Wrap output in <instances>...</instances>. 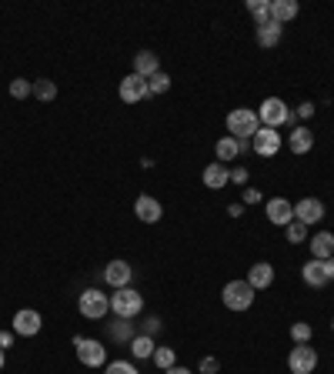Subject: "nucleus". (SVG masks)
<instances>
[{
    "mask_svg": "<svg viewBox=\"0 0 334 374\" xmlns=\"http://www.w3.org/2000/svg\"><path fill=\"white\" fill-rule=\"evenodd\" d=\"M224 124H227V134H231L234 141H251V137L261 131L257 110H247V107H234Z\"/></svg>",
    "mask_w": 334,
    "mask_h": 374,
    "instance_id": "nucleus-1",
    "label": "nucleus"
},
{
    "mask_svg": "<svg viewBox=\"0 0 334 374\" xmlns=\"http://www.w3.org/2000/svg\"><path fill=\"white\" fill-rule=\"evenodd\" d=\"M111 311L121 321H131V318H137V314L144 311V297H141V291H134L131 284L117 287V291H114V297H111Z\"/></svg>",
    "mask_w": 334,
    "mask_h": 374,
    "instance_id": "nucleus-2",
    "label": "nucleus"
},
{
    "mask_svg": "<svg viewBox=\"0 0 334 374\" xmlns=\"http://www.w3.org/2000/svg\"><path fill=\"white\" fill-rule=\"evenodd\" d=\"M77 311L87 321L107 318V314H111V297L104 294V291H97V287H87V291L77 297Z\"/></svg>",
    "mask_w": 334,
    "mask_h": 374,
    "instance_id": "nucleus-3",
    "label": "nucleus"
},
{
    "mask_svg": "<svg viewBox=\"0 0 334 374\" xmlns=\"http://www.w3.org/2000/svg\"><path fill=\"white\" fill-rule=\"evenodd\" d=\"M221 301L227 311H247L254 304V287L247 281H227L221 291Z\"/></svg>",
    "mask_w": 334,
    "mask_h": 374,
    "instance_id": "nucleus-4",
    "label": "nucleus"
},
{
    "mask_svg": "<svg viewBox=\"0 0 334 374\" xmlns=\"http://www.w3.org/2000/svg\"><path fill=\"white\" fill-rule=\"evenodd\" d=\"M288 117H291V107L281 97H264L261 100V107H257V121L264 124V127H271V131L284 127Z\"/></svg>",
    "mask_w": 334,
    "mask_h": 374,
    "instance_id": "nucleus-5",
    "label": "nucleus"
},
{
    "mask_svg": "<svg viewBox=\"0 0 334 374\" xmlns=\"http://www.w3.org/2000/svg\"><path fill=\"white\" fill-rule=\"evenodd\" d=\"M74 348H77V361L87 364V368H104L107 364V348L94 338H74Z\"/></svg>",
    "mask_w": 334,
    "mask_h": 374,
    "instance_id": "nucleus-6",
    "label": "nucleus"
},
{
    "mask_svg": "<svg viewBox=\"0 0 334 374\" xmlns=\"http://www.w3.org/2000/svg\"><path fill=\"white\" fill-rule=\"evenodd\" d=\"M288 368H291V374H314V368H318V351H314L311 344H294L288 354Z\"/></svg>",
    "mask_w": 334,
    "mask_h": 374,
    "instance_id": "nucleus-7",
    "label": "nucleus"
},
{
    "mask_svg": "<svg viewBox=\"0 0 334 374\" xmlns=\"http://www.w3.org/2000/svg\"><path fill=\"white\" fill-rule=\"evenodd\" d=\"M281 144H284V137H281L278 131H271V127H261V131L251 137V151H254L257 157H278Z\"/></svg>",
    "mask_w": 334,
    "mask_h": 374,
    "instance_id": "nucleus-8",
    "label": "nucleus"
},
{
    "mask_svg": "<svg viewBox=\"0 0 334 374\" xmlns=\"http://www.w3.org/2000/svg\"><path fill=\"white\" fill-rule=\"evenodd\" d=\"M41 328H44L41 311L21 308L17 314H14V334H21V338H33V334H41Z\"/></svg>",
    "mask_w": 334,
    "mask_h": 374,
    "instance_id": "nucleus-9",
    "label": "nucleus"
},
{
    "mask_svg": "<svg viewBox=\"0 0 334 374\" xmlns=\"http://www.w3.org/2000/svg\"><path fill=\"white\" fill-rule=\"evenodd\" d=\"M117 94H121L124 104H141L144 97H151V90H147V80L141 78V74H127V78L121 80Z\"/></svg>",
    "mask_w": 334,
    "mask_h": 374,
    "instance_id": "nucleus-10",
    "label": "nucleus"
},
{
    "mask_svg": "<svg viewBox=\"0 0 334 374\" xmlns=\"http://www.w3.org/2000/svg\"><path fill=\"white\" fill-rule=\"evenodd\" d=\"M264 214H267V220H271L274 228H288L291 220H294V204L284 201V198H271L264 204Z\"/></svg>",
    "mask_w": 334,
    "mask_h": 374,
    "instance_id": "nucleus-11",
    "label": "nucleus"
},
{
    "mask_svg": "<svg viewBox=\"0 0 334 374\" xmlns=\"http://www.w3.org/2000/svg\"><path fill=\"white\" fill-rule=\"evenodd\" d=\"M324 218V201L321 198H301L298 204H294V220H301V224H318V220Z\"/></svg>",
    "mask_w": 334,
    "mask_h": 374,
    "instance_id": "nucleus-12",
    "label": "nucleus"
},
{
    "mask_svg": "<svg viewBox=\"0 0 334 374\" xmlns=\"http://www.w3.org/2000/svg\"><path fill=\"white\" fill-rule=\"evenodd\" d=\"M134 214H137V220L141 224H157L161 220V214H164V208H161V201L151 198V194H141V198L134 201Z\"/></svg>",
    "mask_w": 334,
    "mask_h": 374,
    "instance_id": "nucleus-13",
    "label": "nucleus"
},
{
    "mask_svg": "<svg viewBox=\"0 0 334 374\" xmlns=\"http://www.w3.org/2000/svg\"><path fill=\"white\" fill-rule=\"evenodd\" d=\"M131 277H134V267L127 265V261H121V257H114L111 265L104 267V281H107L114 291H117V287H127Z\"/></svg>",
    "mask_w": 334,
    "mask_h": 374,
    "instance_id": "nucleus-14",
    "label": "nucleus"
},
{
    "mask_svg": "<svg viewBox=\"0 0 334 374\" xmlns=\"http://www.w3.org/2000/svg\"><path fill=\"white\" fill-rule=\"evenodd\" d=\"M288 147H291V154H298V157L308 154V151L314 147V131L311 127H304V124H298V127L288 134Z\"/></svg>",
    "mask_w": 334,
    "mask_h": 374,
    "instance_id": "nucleus-15",
    "label": "nucleus"
},
{
    "mask_svg": "<svg viewBox=\"0 0 334 374\" xmlns=\"http://www.w3.org/2000/svg\"><path fill=\"white\" fill-rule=\"evenodd\" d=\"M200 177H204V187H211V191H221V187L231 184V171H227V164H221V161L208 164Z\"/></svg>",
    "mask_w": 334,
    "mask_h": 374,
    "instance_id": "nucleus-16",
    "label": "nucleus"
},
{
    "mask_svg": "<svg viewBox=\"0 0 334 374\" xmlns=\"http://www.w3.org/2000/svg\"><path fill=\"white\" fill-rule=\"evenodd\" d=\"M247 284L254 287V291H264V287H271V284H274V265L257 261V265L247 271Z\"/></svg>",
    "mask_w": 334,
    "mask_h": 374,
    "instance_id": "nucleus-17",
    "label": "nucleus"
},
{
    "mask_svg": "<svg viewBox=\"0 0 334 374\" xmlns=\"http://www.w3.org/2000/svg\"><path fill=\"white\" fill-rule=\"evenodd\" d=\"M308 247H311V257H314V261H328V257H334V234H331V231L314 234L311 241H308Z\"/></svg>",
    "mask_w": 334,
    "mask_h": 374,
    "instance_id": "nucleus-18",
    "label": "nucleus"
},
{
    "mask_svg": "<svg viewBox=\"0 0 334 374\" xmlns=\"http://www.w3.org/2000/svg\"><path fill=\"white\" fill-rule=\"evenodd\" d=\"M161 70V60H157L154 50H141V54H134V74H141V78H151Z\"/></svg>",
    "mask_w": 334,
    "mask_h": 374,
    "instance_id": "nucleus-19",
    "label": "nucleus"
},
{
    "mask_svg": "<svg viewBox=\"0 0 334 374\" xmlns=\"http://www.w3.org/2000/svg\"><path fill=\"white\" fill-rule=\"evenodd\" d=\"M294 17H298V4H294V0H271V21L274 23L284 27V23L294 21Z\"/></svg>",
    "mask_w": 334,
    "mask_h": 374,
    "instance_id": "nucleus-20",
    "label": "nucleus"
},
{
    "mask_svg": "<svg viewBox=\"0 0 334 374\" xmlns=\"http://www.w3.org/2000/svg\"><path fill=\"white\" fill-rule=\"evenodd\" d=\"M301 277H304V284L308 287H324L328 284V274H324V261H308V265L301 267Z\"/></svg>",
    "mask_w": 334,
    "mask_h": 374,
    "instance_id": "nucleus-21",
    "label": "nucleus"
},
{
    "mask_svg": "<svg viewBox=\"0 0 334 374\" xmlns=\"http://www.w3.org/2000/svg\"><path fill=\"white\" fill-rule=\"evenodd\" d=\"M214 154H217V161H221V164H231V161H237V157H241V147H237V141H234L231 134H224L221 141L214 144Z\"/></svg>",
    "mask_w": 334,
    "mask_h": 374,
    "instance_id": "nucleus-22",
    "label": "nucleus"
},
{
    "mask_svg": "<svg viewBox=\"0 0 334 374\" xmlns=\"http://www.w3.org/2000/svg\"><path fill=\"white\" fill-rule=\"evenodd\" d=\"M154 338H151V334H134L131 338V354L134 358H141V361H144V358H154Z\"/></svg>",
    "mask_w": 334,
    "mask_h": 374,
    "instance_id": "nucleus-23",
    "label": "nucleus"
},
{
    "mask_svg": "<svg viewBox=\"0 0 334 374\" xmlns=\"http://www.w3.org/2000/svg\"><path fill=\"white\" fill-rule=\"evenodd\" d=\"M281 33H284V27L281 23H264V27H257V44L261 47H278L281 44Z\"/></svg>",
    "mask_w": 334,
    "mask_h": 374,
    "instance_id": "nucleus-24",
    "label": "nucleus"
},
{
    "mask_svg": "<svg viewBox=\"0 0 334 374\" xmlns=\"http://www.w3.org/2000/svg\"><path fill=\"white\" fill-rule=\"evenodd\" d=\"M247 11H251V17H254L257 27L271 23V0H247Z\"/></svg>",
    "mask_w": 334,
    "mask_h": 374,
    "instance_id": "nucleus-25",
    "label": "nucleus"
},
{
    "mask_svg": "<svg viewBox=\"0 0 334 374\" xmlns=\"http://www.w3.org/2000/svg\"><path fill=\"white\" fill-rule=\"evenodd\" d=\"M151 361H154L161 371H167V368H174V364H178V354H174V348H167V344H157Z\"/></svg>",
    "mask_w": 334,
    "mask_h": 374,
    "instance_id": "nucleus-26",
    "label": "nucleus"
},
{
    "mask_svg": "<svg viewBox=\"0 0 334 374\" xmlns=\"http://www.w3.org/2000/svg\"><path fill=\"white\" fill-rule=\"evenodd\" d=\"M33 97L44 100V104H50V100L57 97V84H54V80H47V78L33 80Z\"/></svg>",
    "mask_w": 334,
    "mask_h": 374,
    "instance_id": "nucleus-27",
    "label": "nucleus"
},
{
    "mask_svg": "<svg viewBox=\"0 0 334 374\" xmlns=\"http://www.w3.org/2000/svg\"><path fill=\"white\" fill-rule=\"evenodd\" d=\"M147 90H151V94H167V90H171V78H167V70L151 74V78H147Z\"/></svg>",
    "mask_w": 334,
    "mask_h": 374,
    "instance_id": "nucleus-28",
    "label": "nucleus"
},
{
    "mask_svg": "<svg viewBox=\"0 0 334 374\" xmlns=\"http://www.w3.org/2000/svg\"><path fill=\"white\" fill-rule=\"evenodd\" d=\"M284 237L291 244H304L308 241V224H301V220H291L288 228H284Z\"/></svg>",
    "mask_w": 334,
    "mask_h": 374,
    "instance_id": "nucleus-29",
    "label": "nucleus"
},
{
    "mask_svg": "<svg viewBox=\"0 0 334 374\" xmlns=\"http://www.w3.org/2000/svg\"><path fill=\"white\" fill-rule=\"evenodd\" d=\"M311 324H308V321H298V324H291V341L294 344H308L311 341Z\"/></svg>",
    "mask_w": 334,
    "mask_h": 374,
    "instance_id": "nucleus-30",
    "label": "nucleus"
},
{
    "mask_svg": "<svg viewBox=\"0 0 334 374\" xmlns=\"http://www.w3.org/2000/svg\"><path fill=\"white\" fill-rule=\"evenodd\" d=\"M31 94H33V80H27V78L11 80V97L14 100H23V97H31Z\"/></svg>",
    "mask_w": 334,
    "mask_h": 374,
    "instance_id": "nucleus-31",
    "label": "nucleus"
},
{
    "mask_svg": "<svg viewBox=\"0 0 334 374\" xmlns=\"http://www.w3.org/2000/svg\"><path fill=\"white\" fill-rule=\"evenodd\" d=\"M104 374H141V371L131 361H111V364H104Z\"/></svg>",
    "mask_w": 334,
    "mask_h": 374,
    "instance_id": "nucleus-32",
    "label": "nucleus"
},
{
    "mask_svg": "<svg viewBox=\"0 0 334 374\" xmlns=\"http://www.w3.org/2000/svg\"><path fill=\"white\" fill-rule=\"evenodd\" d=\"M311 114H314V104H311V100H304V104H298V107H294V117H298V121H308Z\"/></svg>",
    "mask_w": 334,
    "mask_h": 374,
    "instance_id": "nucleus-33",
    "label": "nucleus"
},
{
    "mask_svg": "<svg viewBox=\"0 0 334 374\" xmlns=\"http://www.w3.org/2000/svg\"><path fill=\"white\" fill-rule=\"evenodd\" d=\"M217 368H221V361H217V358H204V361H200V374H214Z\"/></svg>",
    "mask_w": 334,
    "mask_h": 374,
    "instance_id": "nucleus-34",
    "label": "nucleus"
},
{
    "mask_svg": "<svg viewBox=\"0 0 334 374\" xmlns=\"http://www.w3.org/2000/svg\"><path fill=\"white\" fill-rule=\"evenodd\" d=\"M244 204H261V191L257 187H244Z\"/></svg>",
    "mask_w": 334,
    "mask_h": 374,
    "instance_id": "nucleus-35",
    "label": "nucleus"
},
{
    "mask_svg": "<svg viewBox=\"0 0 334 374\" xmlns=\"http://www.w3.org/2000/svg\"><path fill=\"white\" fill-rule=\"evenodd\" d=\"M231 181H234V184H247V167H234Z\"/></svg>",
    "mask_w": 334,
    "mask_h": 374,
    "instance_id": "nucleus-36",
    "label": "nucleus"
},
{
    "mask_svg": "<svg viewBox=\"0 0 334 374\" xmlns=\"http://www.w3.org/2000/svg\"><path fill=\"white\" fill-rule=\"evenodd\" d=\"M111 334H114V338H131V328H127V321H121L117 328L111 324Z\"/></svg>",
    "mask_w": 334,
    "mask_h": 374,
    "instance_id": "nucleus-37",
    "label": "nucleus"
},
{
    "mask_svg": "<svg viewBox=\"0 0 334 374\" xmlns=\"http://www.w3.org/2000/svg\"><path fill=\"white\" fill-rule=\"evenodd\" d=\"M0 348H4V351L14 348V334H11V331H0Z\"/></svg>",
    "mask_w": 334,
    "mask_h": 374,
    "instance_id": "nucleus-38",
    "label": "nucleus"
},
{
    "mask_svg": "<svg viewBox=\"0 0 334 374\" xmlns=\"http://www.w3.org/2000/svg\"><path fill=\"white\" fill-rule=\"evenodd\" d=\"M157 328H161V318H147V324H144V334H154Z\"/></svg>",
    "mask_w": 334,
    "mask_h": 374,
    "instance_id": "nucleus-39",
    "label": "nucleus"
},
{
    "mask_svg": "<svg viewBox=\"0 0 334 374\" xmlns=\"http://www.w3.org/2000/svg\"><path fill=\"white\" fill-rule=\"evenodd\" d=\"M324 274H328V281H334V257H328V261H324Z\"/></svg>",
    "mask_w": 334,
    "mask_h": 374,
    "instance_id": "nucleus-40",
    "label": "nucleus"
},
{
    "mask_svg": "<svg viewBox=\"0 0 334 374\" xmlns=\"http://www.w3.org/2000/svg\"><path fill=\"white\" fill-rule=\"evenodd\" d=\"M164 374H194V371H188V368H181V364H174V368H167Z\"/></svg>",
    "mask_w": 334,
    "mask_h": 374,
    "instance_id": "nucleus-41",
    "label": "nucleus"
},
{
    "mask_svg": "<svg viewBox=\"0 0 334 374\" xmlns=\"http://www.w3.org/2000/svg\"><path fill=\"white\" fill-rule=\"evenodd\" d=\"M241 210H244L241 204H231V208H227V214H231V218H241Z\"/></svg>",
    "mask_w": 334,
    "mask_h": 374,
    "instance_id": "nucleus-42",
    "label": "nucleus"
},
{
    "mask_svg": "<svg viewBox=\"0 0 334 374\" xmlns=\"http://www.w3.org/2000/svg\"><path fill=\"white\" fill-rule=\"evenodd\" d=\"M4 361H7V351H4V348H0V368H4Z\"/></svg>",
    "mask_w": 334,
    "mask_h": 374,
    "instance_id": "nucleus-43",
    "label": "nucleus"
},
{
    "mask_svg": "<svg viewBox=\"0 0 334 374\" xmlns=\"http://www.w3.org/2000/svg\"><path fill=\"white\" fill-rule=\"evenodd\" d=\"M331 328H334V321H331Z\"/></svg>",
    "mask_w": 334,
    "mask_h": 374,
    "instance_id": "nucleus-44",
    "label": "nucleus"
}]
</instances>
